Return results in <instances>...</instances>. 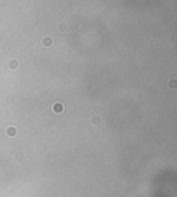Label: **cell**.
<instances>
[{"label": "cell", "instance_id": "52a82bcc", "mask_svg": "<svg viewBox=\"0 0 177 197\" xmlns=\"http://www.w3.org/2000/svg\"><path fill=\"white\" fill-rule=\"evenodd\" d=\"M174 83H176V80H174V79H170V80H169V87L172 90L176 88V84H174Z\"/></svg>", "mask_w": 177, "mask_h": 197}, {"label": "cell", "instance_id": "3957f363", "mask_svg": "<svg viewBox=\"0 0 177 197\" xmlns=\"http://www.w3.org/2000/svg\"><path fill=\"white\" fill-rule=\"evenodd\" d=\"M6 135H7L8 138H14L17 135V128L14 127V125L7 127V130H6Z\"/></svg>", "mask_w": 177, "mask_h": 197}, {"label": "cell", "instance_id": "8992f818", "mask_svg": "<svg viewBox=\"0 0 177 197\" xmlns=\"http://www.w3.org/2000/svg\"><path fill=\"white\" fill-rule=\"evenodd\" d=\"M67 29H68V24H60L58 25V30H60L61 33H64Z\"/></svg>", "mask_w": 177, "mask_h": 197}, {"label": "cell", "instance_id": "6da1fadb", "mask_svg": "<svg viewBox=\"0 0 177 197\" xmlns=\"http://www.w3.org/2000/svg\"><path fill=\"white\" fill-rule=\"evenodd\" d=\"M64 109H65V106H64V104H62V102H54V104H53V106H51V110L54 113L64 112Z\"/></svg>", "mask_w": 177, "mask_h": 197}, {"label": "cell", "instance_id": "277c9868", "mask_svg": "<svg viewBox=\"0 0 177 197\" xmlns=\"http://www.w3.org/2000/svg\"><path fill=\"white\" fill-rule=\"evenodd\" d=\"M18 66H20V64H18V61L17 59H10L8 61V68L11 69V70H17Z\"/></svg>", "mask_w": 177, "mask_h": 197}, {"label": "cell", "instance_id": "5b68a950", "mask_svg": "<svg viewBox=\"0 0 177 197\" xmlns=\"http://www.w3.org/2000/svg\"><path fill=\"white\" fill-rule=\"evenodd\" d=\"M91 124L94 125V127L100 125V124H101V117H100V116H93V117H91Z\"/></svg>", "mask_w": 177, "mask_h": 197}, {"label": "cell", "instance_id": "7a4b0ae2", "mask_svg": "<svg viewBox=\"0 0 177 197\" xmlns=\"http://www.w3.org/2000/svg\"><path fill=\"white\" fill-rule=\"evenodd\" d=\"M53 43H54V41H53V37L48 36V35H47V36H44L43 39H42V46H43V47H46V49L51 47Z\"/></svg>", "mask_w": 177, "mask_h": 197}]
</instances>
